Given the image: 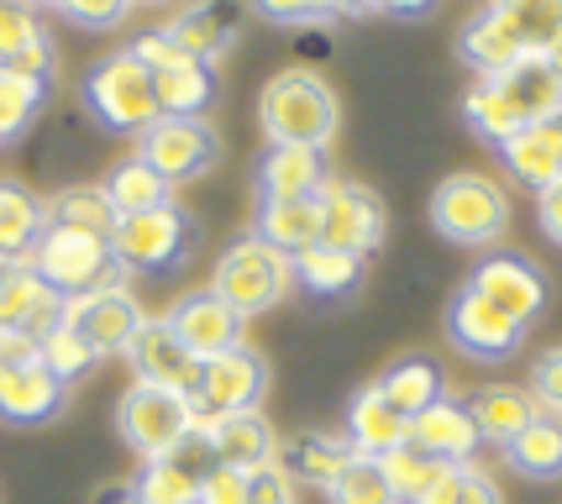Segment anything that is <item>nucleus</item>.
I'll use <instances>...</instances> for the list:
<instances>
[{
	"instance_id": "1",
	"label": "nucleus",
	"mask_w": 562,
	"mask_h": 504,
	"mask_svg": "<svg viewBox=\"0 0 562 504\" xmlns=\"http://www.w3.org/2000/svg\"><path fill=\"white\" fill-rule=\"evenodd\" d=\"M562 32V0H490L458 32V58L479 74H505L510 64L547 53Z\"/></svg>"
},
{
	"instance_id": "2",
	"label": "nucleus",
	"mask_w": 562,
	"mask_h": 504,
	"mask_svg": "<svg viewBox=\"0 0 562 504\" xmlns=\"http://www.w3.org/2000/svg\"><path fill=\"white\" fill-rule=\"evenodd\" d=\"M258 126L269 143L331 147L337 126H342V100L316 69H284L258 96Z\"/></svg>"
},
{
	"instance_id": "3",
	"label": "nucleus",
	"mask_w": 562,
	"mask_h": 504,
	"mask_svg": "<svg viewBox=\"0 0 562 504\" xmlns=\"http://www.w3.org/2000/svg\"><path fill=\"white\" fill-rule=\"evenodd\" d=\"M426 216L437 226V237H447L452 247H484L490 253L494 242L510 232V190L494 173L458 168L431 190Z\"/></svg>"
},
{
	"instance_id": "4",
	"label": "nucleus",
	"mask_w": 562,
	"mask_h": 504,
	"mask_svg": "<svg viewBox=\"0 0 562 504\" xmlns=\"http://www.w3.org/2000/svg\"><path fill=\"white\" fill-rule=\"evenodd\" d=\"M211 289H216L243 321H252V315H269L273 305H284V294L294 289V264H290V253L269 247L258 232H243V237L216 258Z\"/></svg>"
},
{
	"instance_id": "5",
	"label": "nucleus",
	"mask_w": 562,
	"mask_h": 504,
	"mask_svg": "<svg viewBox=\"0 0 562 504\" xmlns=\"http://www.w3.org/2000/svg\"><path fill=\"white\" fill-rule=\"evenodd\" d=\"M200 247V221L184 205H153L137 216H122L111 232V253L122 273H173L195 258Z\"/></svg>"
},
{
	"instance_id": "6",
	"label": "nucleus",
	"mask_w": 562,
	"mask_h": 504,
	"mask_svg": "<svg viewBox=\"0 0 562 504\" xmlns=\"http://www.w3.org/2000/svg\"><path fill=\"white\" fill-rule=\"evenodd\" d=\"M26 264L43 273V284H48L58 300H79V294H95V289L126 284L122 264H116V253H111V237H95V232L48 226V232L37 237Z\"/></svg>"
},
{
	"instance_id": "7",
	"label": "nucleus",
	"mask_w": 562,
	"mask_h": 504,
	"mask_svg": "<svg viewBox=\"0 0 562 504\" xmlns=\"http://www.w3.org/2000/svg\"><path fill=\"white\" fill-rule=\"evenodd\" d=\"M69 405V384L53 373L37 336H0V421L11 426H48Z\"/></svg>"
},
{
	"instance_id": "8",
	"label": "nucleus",
	"mask_w": 562,
	"mask_h": 504,
	"mask_svg": "<svg viewBox=\"0 0 562 504\" xmlns=\"http://www.w3.org/2000/svg\"><path fill=\"white\" fill-rule=\"evenodd\" d=\"M85 105L111 132H132V137H143L147 126L164 116L158 96H153V74H147V64L132 48H116L105 53L100 64H90V74H85Z\"/></svg>"
},
{
	"instance_id": "9",
	"label": "nucleus",
	"mask_w": 562,
	"mask_h": 504,
	"mask_svg": "<svg viewBox=\"0 0 562 504\" xmlns=\"http://www.w3.org/2000/svg\"><path fill=\"white\" fill-rule=\"evenodd\" d=\"M116 432H122V441L143 462H153V457H169L184 436L195 432V405L179 389L132 379L126 394L116 400Z\"/></svg>"
},
{
	"instance_id": "10",
	"label": "nucleus",
	"mask_w": 562,
	"mask_h": 504,
	"mask_svg": "<svg viewBox=\"0 0 562 504\" xmlns=\"http://www.w3.org/2000/svg\"><path fill=\"white\" fill-rule=\"evenodd\" d=\"M126 48L137 53L147 74H153V96H158L164 116H205L216 105V69L190 58V53H179L158 26L143 32L137 43H126Z\"/></svg>"
},
{
	"instance_id": "11",
	"label": "nucleus",
	"mask_w": 562,
	"mask_h": 504,
	"mask_svg": "<svg viewBox=\"0 0 562 504\" xmlns=\"http://www.w3.org/2000/svg\"><path fill=\"white\" fill-rule=\"evenodd\" d=\"M137 158L169 184H195L221 164V132L205 116H158L137 137Z\"/></svg>"
},
{
	"instance_id": "12",
	"label": "nucleus",
	"mask_w": 562,
	"mask_h": 504,
	"mask_svg": "<svg viewBox=\"0 0 562 504\" xmlns=\"http://www.w3.org/2000/svg\"><path fill=\"white\" fill-rule=\"evenodd\" d=\"M263 394H269V362H263V352H252L247 341L232 347V352H221V358H205L200 362V384L190 394L195 426H211V421L237 415V410H258Z\"/></svg>"
},
{
	"instance_id": "13",
	"label": "nucleus",
	"mask_w": 562,
	"mask_h": 504,
	"mask_svg": "<svg viewBox=\"0 0 562 504\" xmlns=\"http://www.w3.org/2000/svg\"><path fill=\"white\" fill-rule=\"evenodd\" d=\"M468 289H479L490 305L520 321V326H531L541 321V311L552 305V279H547V268L537 258H526V253H505V247H490L479 268L468 273Z\"/></svg>"
},
{
	"instance_id": "14",
	"label": "nucleus",
	"mask_w": 562,
	"mask_h": 504,
	"mask_svg": "<svg viewBox=\"0 0 562 504\" xmlns=\"http://www.w3.org/2000/svg\"><path fill=\"white\" fill-rule=\"evenodd\" d=\"M143 300L126 284L116 289H95V294H79V300H64V326L79 332L90 341L95 358H126V347L143 332Z\"/></svg>"
},
{
	"instance_id": "15",
	"label": "nucleus",
	"mask_w": 562,
	"mask_h": 504,
	"mask_svg": "<svg viewBox=\"0 0 562 504\" xmlns=\"http://www.w3.org/2000/svg\"><path fill=\"white\" fill-rule=\"evenodd\" d=\"M390 232V216H384V200L368 190L363 179H331L321 190V242L326 247H342V253H358L368 258Z\"/></svg>"
},
{
	"instance_id": "16",
	"label": "nucleus",
	"mask_w": 562,
	"mask_h": 504,
	"mask_svg": "<svg viewBox=\"0 0 562 504\" xmlns=\"http://www.w3.org/2000/svg\"><path fill=\"white\" fill-rule=\"evenodd\" d=\"M447 336H452V347L473 362H505L520 352V341H526V326L510 321V315L490 305L479 289H458L452 300H447Z\"/></svg>"
},
{
	"instance_id": "17",
	"label": "nucleus",
	"mask_w": 562,
	"mask_h": 504,
	"mask_svg": "<svg viewBox=\"0 0 562 504\" xmlns=\"http://www.w3.org/2000/svg\"><path fill=\"white\" fill-rule=\"evenodd\" d=\"M243 22H247V0H190L179 5L169 16V26H158L179 53H190L200 64L216 69V58L237 48L243 37Z\"/></svg>"
},
{
	"instance_id": "18",
	"label": "nucleus",
	"mask_w": 562,
	"mask_h": 504,
	"mask_svg": "<svg viewBox=\"0 0 562 504\" xmlns=\"http://www.w3.org/2000/svg\"><path fill=\"white\" fill-rule=\"evenodd\" d=\"M164 321L179 332V341H184L200 362L221 358V352H232V347H243V326H247L216 289H190V294H179Z\"/></svg>"
},
{
	"instance_id": "19",
	"label": "nucleus",
	"mask_w": 562,
	"mask_h": 504,
	"mask_svg": "<svg viewBox=\"0 0 562 504\" xmlns=\"http://www.w3.org/2000/svg\"><path fill=\"white\" fill-rule=\"evenodd\" d=\"M64 321V300L26 258H0V336H43Z\"/></svg>"
},
{
	"instance_id": "20",
	"label": "nucleus",
	"mask_w": 562,
	"mask_h": 504,
	"mask_svg": "<svg viewBox=\"0 0 562 504\" xmlns=\"http://www.w3.org/2000/svg\"><path fill=\"white\" fill-rule=\"evenodd\" d=\"M126 362H132V373L143 379V384H164V389H179V394H195L200 384V358L179 341L164 315H147L137 341L126 347Z\"/></svg>"
},
{
	"instance_id": "21",
	"label": "nucleus",
	"mask_w": 562,
	"mask_h": 504,
	"mask_svg": "<svg viewBox=\"0 0 562 504\" xmlns=\"http://www.w3.org/2000/svg\"><path fill=\"white\" fill-rule=\"evenodd\" d=\"M331 184V164L326 147H290L269 143L258 158V194L263 200H311Z\"/></svg>"
},
{
	"instance_id": "22",
	"label": "nucleus",
	"mask_w": 562,
	"mask_h": 504,
	"mask_svg": "<svg viewBox=\"0 0 562 504\" xmlns=\"http://www.w3.org/2000/svg\"><path fill=\"white\" fill-rule=\"evenodd\" d=\"M205 436H211V447H216V462H226V468L258 473V468L279 462V436H273L269 415H258V410L221 415V421L205 426Z\"/></svg>"
},
{
	"instance_id": "23",
	"label": "nucleus",
	"mask_w": 562,
	"mask_h": 504,
	"mask_svg": "<svg viewBox=\"0 0 562 504\" xmlns=\"http://www.w3.org/2000/svg\"><path fill=\"white\" fill-rule=\"evenodd\" d=\"M352 462V441L347 436H331V432H294L279 441V468L294 479V489H331L337 473Z\"/></svg>"
},
{
	"instance_id": "24",
	"label": "nucleus",
	"mask_w": 562,
	"mask_h": 504,
	"mask_svg": "<svg viewBox=\"0 0 562 504\" xmlns=\"http://www.w3.org/2000/svg\"><path fill=\"white\" fill-rule=\"evenodd\" d=\"M484 79L499 85V96L510 100V111H515L520 126H537V121H547V116H558L562 111V79L552 74V64H547L541 53L510 64L505 74H484Z\"/></svg>"
},
{
	"instance_id": "25",
	"label": "nucleus",
	"mask_w": 562,
	"mask_h": 504,
	"mask_svg": "<svg viewBox=\"0 0 562 504\" xmlns=\"http://www.w3.org/2000/svg\"><path fill=\"white\" fill-rule=\"evenodd\" d=\"M347 441H352V452L384 457L411 441V415H400L379 384H363L347 405Z\"/></svg>"
},
{
	"instance_id": "26",
	"label": "nucleus",
	"mask_w": 562,
	"mask_h": 504,
	"mask_svg": "<svg viewBox=\"0 0 562 504\" xmlns=\"http://www.w3.org/2000/svg\"><path fill=\"white\" fill-rule=\"evenodd\" d=\"M411 441L420 452H431L437 462H473L479 452V426L468 415V400H437L431 410H420L411 421Z\"/></svg>"
},
{
	"instance_id": "27",
	"label": "nucleus",
	"mask_w": 562,
	"mask_h": 504,
	"mask_svg": "<svg viewBox=\"0 0 562 504\" xmlns=\"http://www.w3.org/2000/svg\"><path fill=\"white\" fill-rule=\"evenodd\" d=\"M499 158H505V168L520 184H531L537 194L552 190L562 179V111L537 121V126H526V132H515L510 143L499 147Z\"/></svg>"
},
{
	"instance_id": "28",
	"label": "nucleus",
	"mask_w": 562,
	"mask_h": 504,
	"mask_svg": "<svg viewBox=\"0 0 562 504\" xmlns=\"http://www.w3.org/2000/svg\"><path fill=\"white\" fill-rule=\"evenodd\" d=\"M468 415H473V426H479V441L505 447V441H515V436L537 421L541 405H537V394H531V384H484L468 400Z\"/></svg>"
},
{
	"instance_id": "29",
	"label": "nucleus",
	"mask_w": 562,
	"mask_h": 504,
	"mask_svg": "<svg viewBox=\"0 0 562 504\" xmlns=\"http://www.w3.org/2000/svg\"><path fill=\"white\" fill-rule=\"evenodd\" d=\"M43 232H48V200L26 190L22 179H0V258H32Z\"/></svg>"
},
{
	"instance_id": "30",
	"label": "nucleus",
	"mask_w": 562,
	"mask_h": 504,
	"mask_svg": "<svg viewBox=\"0 0 562 504\" xmlns=\"http://www.w3.org/2000/svg\"><path fill=\"white\" fill-rule=\"evenodd\" d=\"M294 284L305 289V294H316V300H347L352 289L363 284V258L358 253H342V247H305V253H294Z\"/></svg>"
},
{
	"instance_id": "31",
	"label": "nucleus",
	"mask_w": 562,
	"mask_h": 504,
	"mask_svg": "<svg viewBox=\"0 0 562 504\" xmlns=\"http://www.w3.org/2000/svg\"><path fill=\"white\" fill-rule=\"evenodd\" d=\"M252 232L279 247V253H305L321 242V194L311 200H263L258 216H252Z\"/></svg>"
},
{
	"instance_id": "32",
	"label": "nucleus",
	"mask_w": 562,
	"mask_h": 504,
	"mask_svg": "<svg viewBox=\"0 0 562 504\" xmlns=\"http://www.w3.org/2000/svg\"><path fill=\"white\" fill-rule=\"evenodd\" d=\"M373 384L384 389V400H390L400 415H411L416 421L420 410H431L437 400H447V379H441V362L420 358V352H411V358H394Z\"/></svg>"
},
{
	"instance_id": "33",
	"label": "nucleus",
	"mask_w": 562,
	"mask_h": 504,
	"mask_svg": "<svg viewBox=\"0 0 562 504\" xmlns=\"http://www.w3.org/2000/svg\"><path fill=\"white\" fill-rule=\"evenodd\" d=\"M499 452H505V462H510L520 479H537V483L562 479V415L541 410L537 421L515 436V441H505Z\"/></svg>"
},
{
	"instance_id": "34",
	"label": "nucleus",
	"mask_w": 562,
	"mask_h": 504,
	"mask_svg": "<svg viewBox=\"0 0 562 504\" xmlns=\"http://www.w3.org/2000/svg\"><path fill=\"white\" fill-rule=\"evenodd\" d=\"M100 190H105V200H111L116 221L137 216V211H153V205H169L173 200V184L153 164H143L137 153L122 158V164H111V173L100 179Z\"/></svg>"
},
{
	"instance_id": "35",
	"label": "nucleus",
	"mask_w": 562,
	"mask_h": 504,
	"mask_svg": "<svg viewBox=\"0 0 562 504\" xmlns=\"http://www.w3.org/2000/svg\"><path fill=\"white\" fill-rule=\"evenodd\" d=\"M48 226H69V232H95V237H111L116 232V211L100 184H69L48 200Z\"/></svg>"
},
{
	"instance_id": "36",
	"label": "nucleus",
	"mask_w": 562,
	"mask_h": 504,
	"mask_svg": "<svg viewBox=\"0 0 562 504\" xmlns=\"http://www.w3.org/2000/svg\"><path fill=\"white\" fill-rule=\"evenodd\" d=\"M463 121H468V132H473V137H484V143H494V147H505L515 132H526V126L515 121L510 100L499 96V85H494V79H473V85H468Z\"/></svg>"
},
{
	"instance_id": "37",
	"label": "nucleus",
	"mask_w": 562,
	"mask_h": 504,
	"mask_svg": "<svg viewBox=\"0 0 562 504\" xmlns=\"http://www.w3.org/2000/svg\"><path fill=\"white\" fill-rule=\"evenodd\" d=\"M53 85L43 79H32V74H16V69H0V143H11V137H22L32 116L43 111V100H48Z\"/></svg>"
},
{
	"instance_id": "38",
	"label": "nucleus",
	"mask_w": 562,
	"mask_h": 504,
	"mask_svg": "<svg viewBox=\"0 0 562 504\" xmlns=\"http://www.w3.org/2000/svg\"><path fill=\"white\" fill-rule=\"evenodd\" d=\"M326 500L331 504H400V494H394V483L384 479V462H379V457L352 452V462H347L342 473H337V483L326 489Z\"/></svg>"
},
{
	"instance_id": "39",
	"label": "nucleus",
	"mask_w": 562,
	"mask_h": 504,
	"mask_svg": "<svg viewBox=\"0 0 562 504\" xmlns=\"http://www.w3.org/2000/svg\"><path fill=\"white\" fill-rule=\"evenodd\" d=\"M384 462V479L394 483V494H400V504H416L431 483L452 468V462H437L431 452H420L416 441H405V447H394V452H384L379 457Z\"/></svg>"
},
{
	"instance_id": "40",
	"label": "nucleus",
	"mask_w": 562,
	"mask_h": 504,
	"mask_svg": "<svg viewBox=\"0 0 562 504\" xmlns=\"http://www.w3.org/2000/svg\"><path fill=\"white\" fill-rule=\"evenodd\" d=\"M132 489H137V500L143 504H200V479L190 473V468H179L173 457H153V462H143L137 479H132Z\"/></svg>"
},
{
	"instance_id": "41",
	"label": "nucleus",
	"mask_w": 562,
	"mask_h": 504,
	"mask_svg": "<svg viewBox=\"0 0 562 504\" xmlns=\"http://www.w3.org/2000/svg\"><path fill=\"white\" fill-rule=\"evenodd\" d=\"M416 504H505V494L479 462H452Z\"/></svg>"
},
{
	"instance_id": "42",
	"label": "nucleus",
	"mask_w": 562,
	"mask_h": 504,
	"mask_svg": "<svg viewBox=\"0 0 562 504\" xmlns=\"http://www.w3.org/2000/svg\"><path fill=\"white\" fill-rule=\"evenodd\" d=\"M48 32L37 22V11L22 0H0V69H16L32 48H43Z\"/></svg>"
},
{
	"instance_id": "43",
	"label": "nucleus",
	"mask_w": 562,
	"mask_h": 504,
	"mask_svg": "<svg viewBox=\"0 0 562 504\" xmlns=\"http://www.w3.org/2000/svg\"><path fill=\"white\" fill-rule=\"evenodd\" d=\"M37 352H43V362H48V368L58 373V379H64V384H74V379H85V373H90V368L100 362L95 352H90V341H85L79 332H69L64 321H58L53 332L37 336Z\"/></svg>"
},
{
	"instance_id": "44",
	"label": "nucleus",
	"mask_w": 562,
	"mask_h": 504,
	"mask_svg": "<svg viewBox=\"0 0 562 504\" xmlns=\"http://www.w3.org/2000/svg\"><path fill=\"white\" fill-rule=\"evenodd\" d=\"M132 5H137V0H58L53 11H58L64 22L85 26V32H116Z\"/></svg>"
},
{
	"instance_id": "45",
	"label": "nucleus",
	"mask_w": 562,
	"mask_h": 504,
	"mask_svg": "<svg viewBox=\"0 0 562 504\" xmlns=\"http://www.w3.org/2000/svg\"><path fill=\"white\" fill-rule=\"evenodd\" d=\"M247 11H258L273 26H311V22H331L337 0H247Z\"/></svg>"
},
{
	"instance_id": "46",
	"label": "nucleus",
	"mask_w": 562,
	"mask_h": 504,
	"mask_svg": "<svg viewBox=\"0 0 562 504\" xmlns=\"http://www.w3.org/2000/svg\"><path fill=\"white\" fill-rule=\"evenodd\" d=\"M200 504H252V473L216 462V468L200 479Z\"/></svg>"
},
{
	"instance_id": "47",
	"label": "nucleus",
	"mask_w": 562,
	"mask_h": 504,
	"mask_svg": "<svg viewBox=\"0 0 562 504\" xmlns=\"http://www.w3.org/2000/svg\"><path fill=\"white\" fill-rule=\"evenodd\" d=\"M531 394H537L541 410L562 415V347H547V352L531 362Z\"/></svg>"
},
{
	"instance_id": "48",
	"label": "nucleus",
	"mask_w": 562,
	"mask_h": 504,
	"mask_svg": "<svg viewBox=\"0 0 562 504\" xmlns=\"http://www.w3.org/2000/svg\"><path fill=\"white\" fill-rule=\"evenodd\" d=\"M252 504H294V479L279 468V462H269V468L252 473Z\"/></svg>"
},
{
	"instance_id": "49",
	"label": "nucleus",
	"mask_w": 562,
	"mask_h": 504,
	"mask_svg": "<svg viewBox=\"0 0 562 504\" xmlns=\"http://www.w3.org/2000/svg\"><path fill=\"white\" fill-rule=\"evenodd\" d=\"M537 221H541V232H547V242H558L562 247V179L552 184V190L537 194Z\"/></svg>"
},
{
	"instance_id": "50",
	"label": "nucleus",
	"mask_w": 562,
	"mask_h": 504,
	"mask_svg": "<svg viewBox=\"0 0 562 504\" xmlns=\"http://www.w3.org/2000/svg\"><path fill=\"white\" fill-rule=\"evenodd\" d=\"M384 16H394V22H416V16H426L437 0H373Z\"/></svg>"
},
{
	"instance_id": "51",
	"label": "nucleus",
	"mask_w": 562,
	"mask_h": 504,
	"mask_svg": "<svg viewBox=\"0 0 562 504\" xmlns=\"http://www.w3.org/2000/svg\"><path fill=\"white\" fill-rule=\"evenodd\" d=\"M90 504H143V500H137V489H132V483H100Z\"/></svg>"
},
{
	"instance_id": "52",
	"label": "nucleus",
	"mask_w": 562,
	"mask_h": 504,
	"mask_svg": "<svg viewBox=\"0 0 562 504\" xmlns=\"http://www.w3.org/2000/svg\"><path fill=\"white\" fill-rule=\"evenodd\" d=\"M373 0H337V16H373Z\"/></svg>"
},
{
	"instance_id": "53",
	"label": "nucleus",
	"mask_w": 562,
	"mask_h": 504,
	"mask_svg": "<svg viewBox=\"0 0 562 504\" xmlns=\"http://www.w3.org/2000/svg\"><path fill=\"white\" fill-rule=\"evenodd\" d=\"M541 58H547V64H552V74L562 79V32L552 37V43H547V53H541Z\"/></svg>"
},
{
	"instance_id": "54",
	"label": "nucleus",
	"mask_w": 562,
	"mask_h": 504,
	"mask_svg": "<svg viewBox=\"0 0 562 504\" xmlns=\"http://www.w3.org/2000/svg\"><path fill=\"white\" fill-rule=\"evenodd\" d=\"M22 5H32V11H37V5H58V0H22Z\"/></svg>"
},
{
	"instance_id": "55",
	"label": "nucleus",
	"mask_w": 562,
	"mask_h": 504,
	"mask_svg": "<svg viewBox=\"0 0 562 504\" xmlns=\"http://www.w3.org/2000/svg\"><path fill=\"white\" fill-rule=\"evenodd\" d=\"M147 5H164V0H147Z\"/></svg>"
}]
</instances>
